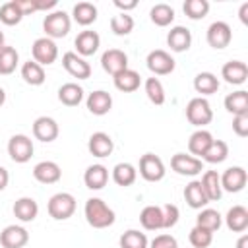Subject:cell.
<instances>
[{
    "label": "cell",
    "mask_w": 248,
    "mask_h": 248,
    "mask_svg": "<svg viewBox=\"0 0 248 248\" xmlns=\"http://www.w3.org/2000/svg\"><path fill=\"white\" fill-rule=\"evenodd\" d=\"M12 211H14L16 219H19L21 223H31V221H35L37 215H39V203H37L33 198L23 196V198L16 200Z\"/></svg>",
    "instance_id": "7402d4cb"
},
{
    "label": "cell",
    "mask_w": 248,
    "mask_h": 248,
    "mask_svg": "<svg viewBox=\"0 0 248 248\" xmlns=\"http://www.w3.org/2000/svg\"><path fill=\"white\" fill-rule=\"evenodd\" d=\"M136 178H138V170H136V167L132 163H118V165H114V169H112L114 184H118L122 188H128V186H132L136 182Z\"/></svg>",
    "instance_id": "836d02e7"
},
{
    "label": "cell",
    "mask_w": 248,
    "mask_h": 248,
    "mask_svg": "<svg viewBox=\"0 0 248 248\" xmlns=\"http://www.w3.org/2000/svg\"><path fill=\"white\" fill-rule=\"evenodd\" d=\"M170 169L180 176H198L203 170V163L194 155L174 153L170 157Z\"/></svg>",
    "instance_id": "ba28073f"
},
{
    "label": "cell",
    "mask_w": 248,
    "mask_h": 248,
    "mask_svg": "<svg viewBox=\"0 0 248 248\" xmlns=\"http://www.w3.org/2000/svg\"><path fill=\"white\" fill-rule=\"evenodd\" d=\"M83 211H85V221L93 229H107V227L114 225V221H116L114 211L101 198H89L85 202Z\"/></svg>",
    "instance_id": "6da1fadb"
},
{
    "label": "cell",
    "mask_w": 248,
    "mask_h": 248,
    "mask_svg": "<svg viewBox=\"0 0 248 248\" xmlns=\"http://www.w3.org/2000/svg\"><path fill=\"white\" fill-rule=\"evenodd\" d=\"M21 19H23V14L19 12L16 0H10V2H6V4L0 6V21L4 25H10L12 27V25H17Z\"/></svg>",
    "instance_id": "7bdbcfd3"
},
{
    "label": "cell",
    "mask_w": 248,
    "mask_h": 248,
    "mask_svg": "<svg viewBox=\"0 0 248 248\" xmlns=\"http://www.w3.org/2000/svg\"><path fill=\"white\" fill-rule=\"evenodd\" d=\"M74 46H76V54H79L81 58L85 56H93L99 46H101V37L97 31H91V29H85L81 33H78L76 41H74Z\"/></svg>",
    "instance_id": "5bb4252c"
},
{
    "label": "cell",
    "mask_w": 248,
    "mask_h": 248,
    "mask_svg": "<svg viewBox=\"0 0 248 248\" xmlns=\"http://www.w3.org/2000/svg\"><path fill=\"white\" fill-rule=\"evenodd\" d=\"M83 182L89 190H101L107 186L108 182V169L101 163L97 165H89L85 169V174H83Z\"/></svg>",
    "instance_id": "603a6c76"
},
{
    "label": "cell",
    "mask_w": 248,
    "mask_h": 248,
    "mask_svg": "<svg viewBox=\"0 0 248 248\" xmlns=\"http://www.w3.org/2000/svg\"><path fill=\"white\" fill-rule=\"evenodd\" d=\"M56 0H37V10L39 12H46V10H52L56 8Z\"/></svg>",
    "instance_id": "816d5d0a"
},
{
    "label": "cell",
    "mask_w": 248,
    "mask_h": 248,
    "mask_svg": "<svg viewBox=\"0 0 248 248\" xmlns=\"http://www.w3.org/2000/svg\"><path fill=\"white\" fill-rule=\"evenodd\" d=\"M21 78L27 85H43L46 76H45V70L41 64H37L35 60H27L21 64Z\"/></svg>",
    "instance_id": "d590c367"
},
{
    "label": "cell",
    "mask_w": 248,
    "mask_h": 248,
    "mask_svg": "<svg viewBox=\"0 0 248 248\" xmlns=\"http://www.w3.org/2000/svg\"><path fill=\"white\" fill-rule=\"evenodd\" d=\"M46 209H48V215H50L52 219H56V221H66V219H70V217L74 215V211H76V198H74L72 194H68V192H58V194H54V196L48 200Z\"/></svg>",
    "instance_id": "277c9868"
},
{
    "label": "cell",
    "mask_w": 248,
    "mask_h": 248,
    "mask_svg": "<svg viewBox=\"0 0 248 248\" xmlns=\"http://www.w3.org/2000/svg\"><path fill=\"white\" fill-rule=\"evenodd\" d=\"M186 17L198 21V19H203L209 12V2L207 0H186L184 6H182Z\"/></svg>",
    "instance_id": "b9f144b4"
},
{
    "label": "cell",
    "mask_w": 248,
    "mask_h": 248,
    "mask_svg": "<svg viewBox=\"0 0 248 248\" xmlns=\"http://www.w3.org/2000/svg\"><path fill=\"white\" fill-rule=\"evenodd\" d=\"M236 248H248V234H242L236 240Z\"/></svg>",
    "instance_id": "11a10c76"
},
{
    "label": "cell",
    "mask_w": 248,
    "mask_h": 248,
    "mask_svg": "<svg viewBox=\"0 0 248 248\" xmlns=\"http://www.w3.org/2000/svg\"><path fill=\"white\" fill-rule=\"evenodd\" d=\"M70 27H72V19L64 10H54V12L46 14L43 19V31L46 33L45 37H48L52 41L66 37L70 33Z\"/></svg>",
    "instance_id": "7a4b0ae2"
},
{
    "label": "cell",
    "mask_w": 248,
    "mask_h": 248,
    "mask_svg": "<svg viewBox=\"0 0 248 248\" xmlns=\"http://www.w3.org/2000/svg\"><path fill=\"white\" fill-rule=\"evenodd\" d=\"M225 108H227V112H231L232 116L248 114V91L238 89V91L229 93V95L225 97Z\"/></svg>",
    "instance_id": "4316f807"
},
{
    "label": "cell",
    "mask_w": 248,
    "mask_h": 248,
    "mask_svg": "<svg viewBox=\"0 0 248 248\" xmlns=\"http://www.w3.org/2000/svg\"><path fill=\"white\" fill-rule=\"evenodd\" d=\"M188 240H190V244H192L194 248H209L211 242H213V232H209V231H205V229H202V227L196 225V227L190 231Z\"/></svg>",
    "instance_id": "f6af8a7d"
},
{
    "label": "cell",
    "mask_w": 248,
    "mask_h": 248,
    "mask_svg": "<svg viewBox=\"0 0 248 248\" xmlns=\"http://www.w3.org/2000/svg\"><path fill=\"white\" fill-rule=\"evenodd\" d=\"M211 141H213L211 132L200 128V130H196V132L190 136V140H188V151H190L194 157L200 159V157L205 153V149L211 145Z\"/></svg>",
    "instance_id": "f546056e"
},
{
    "label": "cell",
    "mask_w": 248,
    "mask_h": 248,
    "mask_svg": "<svg viewBox=\"0 0 248 248\" xmlns=\"http://www.w3.org/2000/svg\"><path fill=\"white\" fill-rule=\"evenodd\" d=\"M221 78L231 85H242L248 78V66L242 60H231L221 68Z\"/></svg>",
    "instance_id": "44dd1931"
},
{
    "label": "cell",
    "mask_w": 248,
    "mask_h": 248,
    "mask_svg": "<svg viewBox=\"0 0 248 248\" xmlns=\"http://www.w3.org/2000/svg\"><path fill=\"white\" fill-rule=\"evenodd\" d=\"M114 6H116L122 14H126L128 10H134V8L138 6V2H136V0H114Z\"/></svg>",
    "instance_id": "f907efd6"
},
{
    "label": "cell",
    "mask_w": 248,
    "mask_h": 248,
    "mask_svg": "<svg viewBox=\"0 0 248 248\" xmlns=\"http://www.w3.org/2000/svg\"><path fill=\"white\" fill-rule=\"evenodd\" d=\"M238 16H240V21L246 25V23H248V2H244V4L240 6V12H238Z\"/></svg>",
    "instance_id": "db71d44e"
},
{
    "label": "cell",
    "mask_w": 248,
    "mask_h": 248,
    "mask_svg": "<svg viewBox=\"0 0 248 248\" xmlns=\"http://www.w3.org/2000/svg\"><path fill=\"white\" fill-rule=\"evenodd\" d=\"M4 103H6V91H4L2 87H0V107H2Z\"/></svg>",
    "instance_id": "9f6ffc18"
},
{
    "label": "cell",
    "mask_w": 248,
    "mask_h": 248,
    "mask_svg": "<svg viewBox=\"0 0 248 248\" xmlns=\"http://www.w3.org/2000/svg\"><path fill=\"white\" fill-rule=\"evenodd\" d=\"M225 225L232 232H244L248 229V209L244 205H232L225 215Z\"/></svg>",
    "instance_id": "cb8c5ba5"
},
{
    "label": "cell",
    "mask_w": 248,
    "mask_h": 248,
    "mask_svg": "<svg viewBox=\"0 0 248 248\" xmlns=\"http://www.w3.org/2000/svg\"><path fill=\"white\" fill-rule=\"evenodd\" d=\"M227 157H229V145H227V141H223V140H213L211 145H209V147L205 149V153L202 155V159H203L205 163H211V165H219V163H223Z\"/></svg>",
    "instance_id": "8d00e7d4"
},
{
    "label": "cell",
    "mask_w": 248,
    "mask_h": 248,
    "mask_svg": "<svg viewBox=\"0 0 248 248\" xmlns=\"http://www.w3.org/2000/svg\"><path fill=\"white\" fill-rule=\"evenodd\" d=\"M17 64H19V54H17V50H16L14 46L4 45V46L0 48V76H10V74H14L16 68H17Z\"/></svg>",
    "instance_id": "74e56055"
},
{
    "label": "cell",
    "mask_w": 248,
    "mask_h": 248,
    "mask_svg": "<svg viewBox=\"0 0 248 248\" xmlns=\"http://www.w3.org/2000/svg\"><path fill=\"white\" fill-rule=\"evenodd\" d=\"M207 45L215 50H221L225 46H229L231 39H232V31H231V25L227 21H213L209 27H207Z\"/></svg>",
    "instance_id": "30bf717a"
},
{
    "label": "cell",
    "mask_w": 248,
    "mask_h": 248,
    "mask_svg": "<svg viewBox=\"0 0 248 248\" xmlns=\"http://www.w3.org/2000/svg\"><path fill=\"white\" fill-rule=\"evenodd\" d=\"M16 4H17L19 12H21L23 16L39 12V10H37V0H16Z\"/></svg>",
    "instance_id": "681fc988"
},
{
    "label": "cell",
    "mask_w": 248,
    "mask_h": 248,
    "mask_svg": "<svg viewBox=\"0 0 248 248\" xmlns=\"http://www.w3.org/2000/svg\"><path fill=\"white\" fill-rule=\"evenodd\" d=\"M140 223L145 231L163 229V209L159 205H145L140 213Z\"/></svg>",
    "instance_id": "4dcf8cb0"
},
{
    "label": "cell",
    "mask_w": 248,
    "mask_h": 248,
    "mask_svg": "<svg viewBox=\"0 0 248 248\" xmlns=\"http://www.w3.org/2000/svg\"><path fill=\"white\" fill-rule=\"evenodd\" d=\"M205 196L209 202H219L221 196H223V188H221V178H219V172L217 170H205L202 174V180H200Z\"/></svg>",
    "instance_id": "d4e9b609"
},
{
    "label": "cell",
    "mask_w": 248,
    "mask_h": 248,
    "mask_svg": "<svg viewBox=\"0 0 248 248\" xmlns=\"http://www.w3.org/2000/svg\"><path fill=\"white\" fill-rule=\"evenodd\" d=\"M72 17L78 25L87 27V25L95 23V19H97V6L91 2H78L72 10Z\"/></svg>",
    "instance_id": "1f68e13d"
},
{
    "label": "cell",
    "mask_w": 248,
    "mask_h": 248,
    "mask_svg": "<svg viewBox=\"0 0 248 248\" xmlns=\"http://www.w3.org/2000/svg\"><path fill=\"white\" fill-rule=\"evenodd\" d=\"M31 54H33V60L41 66H50L56 62L58 58V46L52 39L48 37H39L33 41V46H31Z\"/></svg>",
    "instance_id": "5b68a950"
},
{
    "label": "cell",
    "mask_w": 248,
    "mask_h": 248,
    "mask_svg": "<svg viewBox=\"0 0 248 248\" xmlns=\"http://www.w3.org/2000/svg\"><path fill=\"white\" fill-rule=\"evenodd\" d=\"M186 118L190 124H194L198 128L207 126L213 120V110H211V105L207 103V99L205 97L190 99L186 105Z\"/></svg>",
    "instance_id": "3957f363"
},
{
    "label": "cell",
    "mask_w": 248,
    "mask_h": 248,
    "mask_svg": "<svg viewBox=\"0 0 248 248\" xmlns=\"http://www.w3.org/2000/svg\"><path fill=\"white\" fill-rule=\"evenodd\" d=\"M101 66L107 74H110L114 78L116 74H120L128 68V54L120 48H108L101 56Z\"/></svg>",
    "instance_id": "8fae6325"
},
{
    "label": "cell",
    "mask_w": 248,
    "mask_h": 248,
    "mask_svg": "<svg viewBox=\"0 0 248 248\" xmlns=\"http://www.w3.org/2000/svg\"><path fill=\"white\" fill-rule=\"evenodd\" d=\"M184 200H186V203L192 209H203L209 203V200H207V196H205L200 180H192V182L186 184V188H184Z\"/></svg>",
    "instance_id": "484cf974"
},
{
    "label": "cell",
    "mask_w": 248,
    "mask_h": 248,
    "mask_svg": "<svg viewBox=\"0 0 248 248\" xmlns=\"http://www.w3.org/2000/svg\"><path fill=\"white\" fill-rule=\"evenodd\" d=\"M232 132L238 138H246L248 136V114L232 116Z\"/></svg>",
    "instance_id": "c3c4849f"
},
{
    "label": "cell",
    "mask_w": 248,
    "mask_h": 248,
    "mask_svg": "<svg viewBox=\"0 0 248 248\" xmlns=\"http://www.w3.org/2000/svg\"><path fill=\"white\" fill-rule=\"evenodd\" d=\"M87 149H89V153H91L93 157L103 159V157H108V155L112 153L114 141H112V138H110L107 132H95V134L89 136Z\"/></svg>",
    "instance_id": "e0dca14e"
},
{
    "label": "cell",
    "mask_w": 248,
    "mask_h": 248,
    "mask_svg": "<svg viewBox=\"0 0 248 248\" xmlns=\"http://www.w3.org/2000/svg\"><path fill=\"white\" fill-rule=\"evenodd\" d=\"M194 89L196 93H200L202 97L205 95H213L217 93L219 89V78L211 72H200L196 78H194Z\"/></svg>",
    "instance_id": "d6a6232c"
},
{
    "label": "cell",
    "mask_w": 248,
    "mask_h": 248,
    "mask_svg": "<svg viewBox=\"0 0 248 248\" xmlns=\"http://www.w3.org/2000/svg\"><path fill=\"white\" fill-rule=\"evenodd\" d=\"M85 105H87V110H89L91 114H95V116H105V114L112 108V97H110V93H107V91H103V89H97V91H93V93L87 95Z\"/></svg>",
    "instance_id": "ffe728a7"
},
{
    "label": "cell",
    "mask_w": 248,
    "mask_h": 248,
    "mask_svg": "<svg viewBox=\"0 0 248 248\" xmlns=\"http://www.w3.org/2000/svg\"><path fill=\"white\" fill-rule=\"evenodd\" d=\"M2 46H4V33L0 31V48H2Z\"/></svg>",
    "instance_id": "6f0895ef"
},
{
    "label": "cell",
    "mask_w": 248,
    "mask_h": 248,
    "mask_svg": "<svg viewBox=\"0 0 248 248\" xmlns=\"http://www.w3.org/2000/svg\"><path fill=\"white\" fill-rule=\"evenodd\" d=\"M219 178H221V188L231 194L244 190V186L248 182V174L242 167H229L223 174H219Z\"/></svg>",
    "instance_id": "7c38bea8"
},
{
    "label": "cell",
    "mask_w": 248,
    "mask_h": 248,
    "mask_svg": "<svg viewBox=\"0 0 248 248\" xmlns=\"http://www.w3.org/2000/svg\"><path fill=\"white\" fill-rule=\"evenodd\" d=\"M196 225L202 227V229H205V231H209V232H215V231L221 229L223 217H221V213L217 209L203 207V209H200V213L196 217Z\"/></svg>",
    "instance_id": "e575fe53"
},
{
    "label": "cell",
    "mask_w": 248,
    "mask_h": 248,
    "mask_svg": "<svg viewBox=\"0 0 248 248\" xmlns=\"http://www.w3.org/2000/svg\"><path fill=\"white\" fill-rule=\"evenodd\" d=\"M8 155L14 163H27L33 157V141L25 134H14L8 141Z\"/></svg>",
    "instance_id": "52a82bcc"
},
{
    "label": "cell",
    "mask_w": 248,
    "mask_h": 248,
    "mask_svg": "<svg viewBox=\"0 0 248 248\" xmlns=\"http://www.w3.org/2000/svg\"><path fill=\"white\" fill-rule=\"evenodd\" d=\"M8 182H10V174H8V170H6L4 167H0V192L6 190Z\"/></svg>",
    "instance_id": "f5cc1de1"
},
{
    "label": "cell",
    "mask_w": 248,
    "mask_h": 248,
    "mask_svg": "<svg viewBox=\"0 0 248 248\" xmlns=\"http://www.w3.org/2000/svg\"><path fill=\"white\" fill-rule=\"evenodd\" d=\"M110 29H112V33L114 35H118V37H126V35H130L132 31H134V17L130 16V14H118V16H112V19H110Z\"/></svg>",
    "instance_id": "60d3db41"
},
{
    "label": "cell",
    "mask_w": 248,
    "mask_h": 248,
    "mask_svg": "<svg viewBox=\"0 0 248 248\" xmlns=\"http://www.w3.org/2000/svg\"><path fill=\"white\" fill-rule=\"evenodd\" d=\"M58 101L66 107H78L81 101H83V87L74 83V81H68L64 85H60L58 89Z\"/></svg>",
    "instance_id": "f1b7e54d"
},
{
    "label": "cell",
    "mask_w": 248,
    "mask_h": 248,
    "mask_svg": "<svg viewBox=\"0 0 248 248\" xmlns=\"http://www.w3.org/2000/svg\"><path fill=\"white\" fill-rule=\"evenodd\" d=\"M145 95L153 105H163L165 103V87L157 78H147L143 83Z\"/></svg>",
    "instance_id": "ee69618b"
},
{
    "label": "cell",
    "mask_w": 248,
    "mask_h": 248,
    "mask_svg": "<svg viewBox=\"0 0 248 248\" xmlns=\"http://www.w3.org/2000/svg\"><path fill=\"white\" fill-rule=\"evenodd\" d=\"M145 64H147L149 72L155 74V76H167V74H170V72L174 70V66H176V64H174V58H172L167 50H163V48L151 50V52L147 54Z\"/></svg>",
    "instance_id": "9c48e42d"
},
{
    "label": "cell",
    "mask_w": 248,
    "mask_h": 248,
    "mask_svg": "<svg viewBox=\"0 0 248 248\" xmlns=\"http://www.w3.org/2000/svg\"><path fill=\"white\" fill-rule=\"evenodd\" d=\"M167 45L172 52H184L192 45V33L184 25H176L167 33Z\"/></svg>",
    "instance_id": "d6986e66"
},
{
    "label": "cell",
    "mask_w": 248,
    "mask_h": 248,
    "mask_svg": "<svg viewBox=\"0 0 248 248\" xmlns=\"http://www.w3.org/2000/svg\"><path fill=\"white\" fill-rule=\"evenodd\" d=\"M112 81H114V87H116L118 91H122V93H132V91H136V89L140 87L141 78H140V74H138L136 70L126 68L124 72L116 74V76L112 78Z\"/></svg>",
    "instance_id": "83f0119b"
},
{
    "label": "cell",
    "mask_w": 248,
    "mask_h": 248,
    "mask_svg": "<svg viewBox=\"0 0 248 248\" xmlns=\"http://www.w3.org/2000/svg\"><path fill=\"white\" fill-rule=\"evenodd\" d=\"M29 242V232L25 227L19 225H8L0 232V244L2 248H23Z\"/></svg>",
    "instance_id": "2e32d148"
},
{
    "label": "cell",
    "mask_w": 248,
    "mask_h": 248,
    "mask_svg": "<svg viewBox=\"0 0 248 248\" xmlns=\"http://www.w3.org/2000/svg\"><path fill=\"white\" fill-rule=\"evenodd\" d=\"M58 122L50 116H39L33 122V136L43 143H50L58 138Z\"/></svg>",
    "instance_id": "9a60e30c"
},
{
    "label": "cell",
    "mask_w": 248,
    "mask_h": 248,
    "mask_svg": "<svg viewBox=\"0 0 248 248\" xmlns=\"http://www.w3.org/2000/svg\"><path fill=\"white\" fill-rule=\"evenodd\" d=\"M149 17H151V21H153L157 27H167V25H170V23L174 21V10H172L169 4L161 2V4H155V6L151 8Z\"/></svg>",
    "instance_id": "f35d334b"
},
{
    "label": "cell",
    "mask_w": 248,
    "mask_h": 248,
    "mask_svg": "<svg viewBox=\"0 0 248 248\" xmlns=\"http://www.w3.org/2000/svg\"><path fill=\"white\" fill-rule=\"evenodd\" d=\"M165 163L155 153H143L140 157V174L147 182H159L165 178Z\"/></svg>",
    "instance_id": "8992f818"
},
{
    "label": "cell",
    "mask_w": 248,
    "mask_h": 248,
    "mask_svg": "<svg viewBox=\"0 0 248 248\" xmlns=\"http://www.w3.org/2000/svg\"><path fill=\"white\" fill-rule=\"evenodd\" d=\"M149 248H178V242L172 234H157L149 242Z\"/></svg>",
    "instance_id": "7dc6e473"
},
{
    "label": "cell",
    "mask_w": 248,
    "mask_h": 248,
    "mask_svg": "<svg viewBox=\"0 0 248 248\" xmlns=\"http://www.w3.org/2000/svg\"><path fill=\"white\" fill-rule=\"evenodd\" d=\"M161 209H163V229H172L180 219L178 207L174 203H165Z\"/></svg>",
    "instance_id": "bcb514c9"
},
{
    "label": "cell",
    "mask_w": 248,
    "mask_h": 248,
    "mask_svg": "<svg viewBox=\"0 0 248 248\" xmlns=\"http://www.w3.org/2000/svg\"><path fill=\"white\" fill-rule=\"evenodd\" d=\"M62 66L64 70L72 76V78H78V79H87L91 76V66L85 58H81L79 54L76 52H64L62 56Z\"/></svg>",
    "instance_id": "4fadbf2b"
},
{
    "label": "cell",
    "mask_w": 248,
    "mask_h": 248,
    "mask_svg": "<svg viewBox=\"0 0 248 248\" xmlns=\"http://www.w3.org/2000/svg\"><path fill=\"white\" fill-rule=\"evenodd\" d=\"M120 248H147L149 246V240L145 236V232H140L136 229H130L126 232L120 234V240H118Z\"/></svg>",
    "instance_id": "ab89813d"
},
{
    "label": "cell",
    "mask_w": 248,
    "mask_h": 248,
    "mask_svg": "<svg viewBox=\"0 0 248 248\" xmlns=\"http://www.w3.org/2000/svg\"><path fill=\"white\" fill-rule=\"evenodd\" d=\"M33 176L41 184H54L62 176V169L54 161H41L33 167Z\"/></svg>",
    "instance_id": "ac0fdd59"
}]
</instances>
